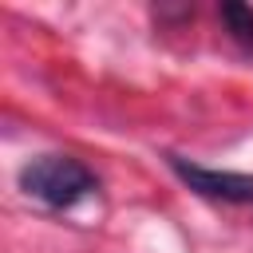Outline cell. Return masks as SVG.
<instances>
[{
    "instance_id": "2",
    "label": "cell",
    "mask_w": 253,
    "mask_h": 253,
    "mask_svg": "<svg viewBox=\"0 0 253 253\" xmlns=\"http://www.w3.org/2000/svg\"><path fill=\"white\" fill-rule=\"evenodd\" d=\"M166 166L174 170V178L194 190L206 202H221V206H241L253 210V174H237V170H213L202 162H190L182 154H166Z\"/></svg>"
},
{
    "instance_id": "3",
    "label": "cell",
    "mask_w": 253,
    "mask_h": 253,
    "mask_svg": "<svg viewBox=\"0 0 253 253\" xmlns=\"http://www.w3.org/2000/svg\"><path fill=\"white\" fill-rule=\"evenodd\" d=\"M217 16H221V24H225L229 40H233L237 47L253 51V4H237V0H225V4L217 8Z\"/></svg>"
},
{
    "instance_id": "1",
    "label": "cell",
    "mask_w": 253,
    "mask_h": 253,
    "mask_svg": "<svg viewBox=\"0 0 253 253\" xmlns=\"http://www.w3.org/2000/svg\"><path fill=\"white\" fill-rule=\"evenodd\" d=\"M16 182L32 202L47 210H71L75 202L99 190V178L71 154H36L20 166Z\"/></svg>"
}]
</instances>
